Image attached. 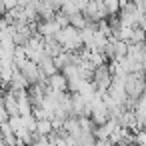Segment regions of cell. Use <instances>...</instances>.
Listing matches in <instances>:
<instances>
[{
  "label": "cell",
  "instance_id": "7c38bea8",
  "mask_svg": "<svg viewBox=\"0 0 146 146\" xmlns=\"http://www.w3.org/2000/svg\"><path fill=\"white\" fill-rule=\"evenodd\" d=\"M24 62H28L26 48H24V46H16V48H14V64H16V68H20Z\"/></svg>",
  "mask_w": 146,
  "mask_h": 146
},
{
  "label": "cell",
  "instance_id": "5bb4252c",
  "mask_svg": "<svg viewBox=\"0 0 146 146\" xmlns=\"http://www.w3.org/2000/svg\"><path fill=\"white\" fill-rule=\"evenodd\" d=\"M60 12H64L66 16H72V14L80 12V8H78V2H62V10H60Z\"/></svg>",
  "mask_w": 146,
  "mask_h": 146
},
{
  "label": "cell",
  "instance_id": "7a4b0ae2",
  "mask_svg": "<svg viewBox=\"0 0 146 146\" xmlns=\"http://www.w3.org/2000/svg\"><path fill=\"white\" fill-rule=\"evenodd\" d=\"M124 90H126V96L130 100H136L146 92V72H132V74H126L124 78Z\"/></svg>",
  "mask_w": 146,
  "mask_h": 146
},
{
  "label": "cell",
  "instance_id": "30bf717a",
  "mask_svg": "<svg viewBox=\"0 0 146 146\" xmlns=\"http://www.w3.org/2000/svg\"><path fill=\"white\" fill-rule=\"evenodd\" d=\"M38 66H40V70H42V74H46L48 78L50 76H54L56 72H58V68H56V64H54V58H50L48 54L38 62Z\"/></svg>",
  "mask_w": 146,
  "mask_h": 146
},
{
  "label": "cell",
  "instance_id": "3957f363",
  "mask_svg": "<svg viewBox=\"0 0 146 146\" xmlns=\"http://www.w3.org/2000/svg\"><path fill=\"white\" fill-rule=\"evenodd\" d=\"M92 84H94L96 92H100V94L104 96V94L112 88V84H114V72H112V66H110V64L98 66V68L94 70V74H92Z\"/></svg>",
  "mask_w": 146,
  "mask_h": 146
},
{
  "label": "cell",
  "instance_id": "4fadbf2b",
  "mask_svg": "<svg viewBox=\"0 0 146 146\" xmlns=\"http://www.w3.org/2000/svg\"><path fill=\"white\" fill-rule=\"evenodd\" d=\"M104 8H106V12H108V18L120 14V2H116V0H106V2H104Z\"/></svg>",
  "mask_w": 146,
  "mask_h": 146
},
{
  "label": "cell",
  "instance_id": "2e32d148",
  "mask_svg": "<svg viewBox=\"0 0 146 146\" xmlns=\"http://www.w3.org/2000/svg\"><path fill=\"white\" fill-rule=\"evenodd\" d=\"M10 120V116H8V112H6V108L2 106V104H0V126H2V124H6Z\"/></svg>",
  "mask_w": 146,
  "mask_h": 146
},
{
  "label": "cell",
  "instance_id": "8fae6325",
  "mask_svg": "<svg viewBox=\"0 0 146 146\" xmlns=\"http://www.w3.org/2000/svg\"><path fill=\"white\" fill-rule=\"evenodd\" d=\"M36 132L40 134V136H50L52 132H54V126H52V120H38V124H36Z\"/></svg>",
  "mask_w": 146,
  "mask_h": 146
},
{
  "label": "cell",
  "instance_id": "9c48e42d",
  "mask_svg": "<svg viewBox=\"0 0 146 146\" xmlns=\"http://www.w3.org/2000/svg\"><path fill=\"white\" fill-rule=\"evenodd\" d=\"M2 106L6 108L8 116H20V110H18V100L14 98V94L10 90L4 92V98H2Z\"/></svg>",
  "mask_w": 146,
  "mask_h": 146
},
{
  "label": "cell",
  "instance_id": "9a60e30c",
  "mask_svg": "<svg viewBox=\"0 0 146 146\" xmlns=\"http://www.w3.org/2000/svg\"><path fill=\"white\" fill-rule=\"evenodd\" d=\"M8 124L12 126V130H14V132H18L20 128H24V126H22V116H10Z\"/></svg>",
  "mask_w": 146,
  "mask_h": 146
},
{
  "label": "cell",
  "instance_id": "5b68a950",
  "mask_svg": "<svg viewBox=\"0 0 146 146\" xmlns=\"http://www.w3.org/2000/svg\"><path fill=\"white\" fill-rule=\"evenodd\" d=\"M46 90L42 84H32L28 88V98H30V104L34 108H42L44 106V100H46Z\"/></svg>",
  "mask_w": 146,
  "mask_h": 146
},
{
  "label": "cell",
  "instance_id": "e0dca14e",
  "mask_svg": "<svg viewBox=\"0 0 146 146\" xmlns=\"http://www.w3.org/2000/svg\"><path fill=\"white\" fill-rule=\"evenodd\" d=\"M0 18H2V12H0Z\"/></svg>",
  "mask_w": 146,
  "mask_h": 146
},
{
  "label": "cell",
  "instance_id": "ac0fdd59",
  "mask_svg": "<svg viewBox=\"0 0 146 146\" xmlns=\"http://www.w3.org/2000/svg\"><path fill=\"white\" fill-rule=\"evenodd\" d=\"M0 36H2V34H0Z\"/></svg>",
  "mask_w": 146,
  "mask_h": 146
},
{
  "label": "cell",
  "instance_id": "8992f818",
  "mask_svg": "<svg viewBox=\"0 0 146 146\" xmlns=\"http://www.w3.org/2000/svg\"><path fill=\"white\" fill-rule=\"evenodd\" d=\"M60 24L56 20H40L38 22V34H42L44 38H50V36H56L60 32Z\"/></svg>",
  "mask_w": 146,
  "mask_h": 146
},
{
  "label": "cell",
  "instance_id": "6da1fadb",
  "mask_svg": "<svg viewBox=\"0 0 146 146\" xmlns=\"http://www.w3.org/2000/svg\"><path fill=\"white\" fill-rule=\"evenodd\" d=\"M62 46H64V50L66 52H78V50H82L84 48V42H82V34H80V30H76L74 26H66V28H62L56 36H54Z\"/></svg>",
  "mask_w": 146,
  "mask_h": 146
},
{
  "label": "cell",
  "instance_id": "52a82bcc",
  "mask_svg": "<svg viewBox=\"0 0 146 146\" xmlns=\"http://www.w3.org/2000/svg\"><path fill=\"white\" fill-rule=\"evenodd\" d=\"M44 52H46L50 58H58V56L64 54L66 50H64V46H62L54 36H50V38H44Z\"/></svg>",
  "mask_w": 146,
  "mask_h": 146
},
{
  "label": "cell",
  "instance_id": "ba28073f",
  "mask_svg": "<svg viewBox=\"0 0 146 146\" xmlns=\"http://www.w3.org/2000/svg\"><path fill=\"white\" fill-rule=\"evenodd\" d=\"M48 84L54 92H68V78L62 72H56L54 76L48 78Z\"/></svg>",
  "mask_w": 146,
  "mask_h": 146
},
{
  "label": "cell",
  "instance_id": "277c9868",
  "mask_svg": "<svg viewBox=\"0 0 146 146\" xmlns=\"http://www.w3.org/2000/svg\"><path fill=\"white\" fill-rule=\"evenodd\" d=\"M22 74H24V78L30 82V86L32 84H38V82H42V80H46L48 76L46 74H42V70H40V66L36 64V62H32V60H28V62H24L20 68H18Z\"/></svg>",
  "mask_w": 146,
  "mask_h": 146
}]
</instances>
